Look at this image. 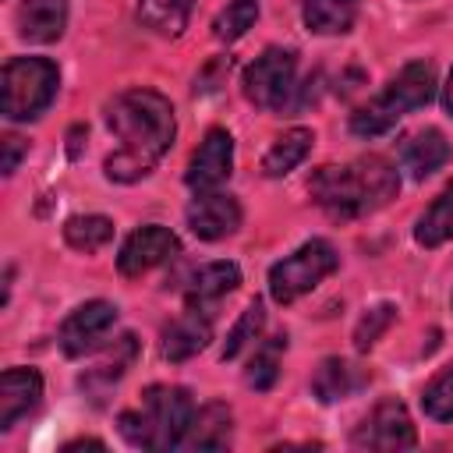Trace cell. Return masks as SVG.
Returning <instances> with one entry per match:
<instances>
[{
    "label": "cell",
    "mask_w": 453,
    "mask_h": 453,
    "mask_svg": "<svg viewBox=\"0 0 453 453\" xmlns=\"http://www.w3.org/2000/svg\"><path fill=\"white\" fill-rule=\"evenodd\" d=\"M106 127L117 134V152L106 156L103 170L117 184H134L156 170L170 152L177 120L166 96L156 88H127L106 106Z\"/></svg>",
    "instance_id": "1"
},
{
    "label": "cell",
    "mask_w": 453,
    "mask_h": 453,
    "mask_svg": "<svg viewBox=\"0 0 453 453\" xmlns=\"http://www.w3.org/2000/svg\"><path fill=\"white\" fill-rule=\"evenodd\" d=\"M400 177L382 156H365L347 166H319L308 180V195L333 219H357L396 198Z\"/></svg>",
    "instance_id": "2"
},
{
    "label": "cell",
    "mask_w": 453,
    "mask_h": 453,
    "mask_svg": "<svg viewBox=\"0 0 453 453\" xmlns=\"http://www.w3.org/2000/svg\"><path fill=\"white\" fill-rule=\"evenodd\" d=\"M195 400L184 386H149L134 411L117 418L120 435L138 449H177L184 446L188 425L195 418Z\"/></svg>",
    "instance_id": "3"
},
{
    "label": "cell",
    "mask_w": 453,
    "mask_h": 453,
    "mask_svg": "<svg viewBox=\"0 0 453 453\" xmlns=\"http://www.w3.org/2000/svg\"><path fill=\"white\" fill-rule=\"evenodd\" d=\"M435 96V67L428 60H411L400 67V74L361 110L350 113V134L357 138H379L386 134L403 113L428 106Z\"/></svg>",
    "instance_id": "4"
},
{
    "label": "cell",
    "mask_w": 453,
    "mask_h": 453,
    "mask_svg": "<svg viewBox=\"0 0 453 453\" xmlns=\"http://www.w3.org/2000/svg\"><path fill=\"white\" fill-rule=\"evenodd\" d=\"M60 71L50 57H11L0 74V113L7 120H35L50 110Z\"/></svg>",
    "instance_id": "5"
},
{
    "label": "cell",
    "mask_w": 453,
    "mask_h": 453,
    "mask_svg": "<svg viewBox=\"0 0 453 453\" xmlns=\"http://www.w3.org/2000/svg\"><path fill=\"white\" fill-rule=\"evenodd\" d=\"M336 265H340L336 248L322 237H311L294 255L280 258L269 269V294H273L276 304H294L297 297L315 290L329 273H336Z\"/></svg>",
    "instance_id": "6"
},
{
    "label": "cell",
    "mask_w": 453,
    "mask_h": 453,
    "mask_svg": "<svg viewBox=\"0 0 453 453\" xmlns=\"http://www.w3.org/2000/svg\"><path fill=\"white\" fill-rule=\"evenodd\" d=\"M294 78H297V57L294 50H280V46H269L262 57H255L248 67H244V78H241V88H244V99L262 106V110H283L294 96Z\"/></svg>",
    "instance_id": "7"
},
{
    "label": "cell",
    "mask_w": 453,
    "mask_h": 453,
    "mask_svg": "<svg viewBox=\"0 0 453 453\" xmlns=\"http://www.w3.org/2000/svg\"><path fill=\"white\" fill-rule=\"evenodd\" d=\"M350 446L354 449H414L418 432H414L407 407L396 396H386L350 432Z\"/></svg>",
    "instance_id": "8"
},
{
    "label": "cell",
    "mask_w": 453,
    "mask_h": 453,
    "mask_svg": "<svg viewBox=\"0 0 453 453\" xmlns=\"http://www.w3.org/2000/svg\"><path fill=\"white\" fill-rule=\"evenodd\" d=\"M177 251H180V241H177V234L170 226L145 223V226L131 230L127 241L120 244L117 269H120V276H142V273L170 262Z\"/></svg>",
    "instance_id": "9"
},
{
    "label": "cell",
    "mask_w": 453,
    "mask_h": 453,
    "mask_svg": "<svg viewBox=\"0 0 453 453\" xmlns=\"http://www.w3.org/2000/svg\"><path fill=\"white\" fill-rule=\"evenodd\" d=\"M117 326V308L110 301H85L60 322V350L67 357H85Z\"/></svg>",
    "instance_id": "10"
},
{
    "label": "cell",
    "mask_w": 453,
    "mask_h": 453,
    "mask_svg": "<svg viewBox=\"0 0 453 453\" xmlns=\"http://www.w3.org/2000/svg\"><path fill=\"white\" fill-rule=\"evenodd\" d=\"M230 170H234V138L223 127H212L195 149L184 180L195 191H212L230 177Z\"/></svg>",
    "instance_id": "11"
},
{
    "label": "cell",
    "mask_w": 453,
    "mask_h": 453,
    "mask_svg": "<svg viewBox=\"0 0 453 453\" xmlns=\"http://www.w3.org/2000/svg\"><path fill=\"white\" fill-rule=\"evenodd\" d=\"M188 226L198 241H223L241 226V205L219 191H198L188 205Z\"/></svg>",
    "instance_id": "12"
},
{
    "label": "cell",
    "mask_w": 453,
    "mask_h": 453,
    "mask_svg": "<svg viewBox=\"0 0 453 453\" xmlns=\"http://www.w3.org/2000/svg\"><path fill=\"white\" fill-rule=\"evenodd\" d=\"M42 400V375L35 368H7L0 375V432H11Z\"/></svg>",
    "instance_id": "13"
},
{
    "label": "cell",
    "mask_w": 453,
    "mask_h": 453,
    "mask_svg": "<svg viewBox=\"0 0 453 453\" xmlns=\"http://www.w3.org/2000/svg\"><path fill=\"white\" fill-rule=\"evenodd\" d=\"M134 357H138V340H134V333H124L120 340H113V347H110L92 368L81 372L78 386H81L92 400H99V396H106V393L124 379V372L134 365Z\"/></svg>",
    "instance_id": "14"
},
{
    "label": "cell",
    "mask_w": 453,
    "mask_h": 453,
    "mask_svg": "<svg viewBox=\"0 0 453 453\" xmlns=\"http://www.w3.org/2000/svg\"><path fill=\"white\" fill-rule=\"evenodd\" d=\"M212 340V319L209 311H198V308H188L180 319H173L166 329H163V357L166 361H188L195 357L198 350H205Z\"/></svg>",
    "instance_id": "15"
},
{
    "label": "cell",
    "mask_w": 453,
    "mask_h": 453,
    "mask_svg": "<svg viewBox=\"0 0 453 453\" xmlns=\"http://www.w3.org/2000/svg\"><path fill=\"white\" fill-rule=\"evenodd\" d=\"M241 287V269L237 262H209L198 273H191L188 287H184V301L188 308L209 311L216 301H223L226 294H234Z\"/></svg>",
    "instance_id": "16"
},
{
    "label": "cell",
    "mask_w": 453,
    "mask_h": 453,
    "mask_svg": "<svg viewBox=\"0 0 453 453\" xmlns=\"http://www.w3.org/2000/svg\"><path fill=\"white\" fill-rule=\"evenodd\" d=\"M14 25L28 42H53L67 28V0H21Z\"/></svg>",
    "instance_id": "17"
},
{
    "label": "cell",
    "mask_w": 453,
    "mask_h": 453,
    "mask_svg": "<svg viewBox=\"0 0 453 453\" xmlns=\"http://www.w3.org/2000/svg\"><path fill=\"white\" fill-rule=\"evenodd\" d=\"M365 382H368V375L361 372V365H354L347 357H322L311 375V393L322 403H336V400H347L350 393H357Z\"/></svg>",
    "instance_id": "18"
},
{
    "label": "cell",
    "mask_w": 453,
    "mask_h": 453,
    "mask_svg": "<svg viewBox=\"0 0 453 453\" xmlns=\"http://www.w3.org/2000/svg\"><path fill=\"white\" fill-rule=\"evenodd\" d=\"M400 159H403V170H407L414 180H425V177H432L435 170L446 166V159H449V142H446V134H442L439 127L414 131V134L403 142Z\"/></svg>",
    "instance_id": "19"
},
{
    "label": "cell",
    "mask_w": 453,
    "mask_h": 453,
    "mask_svg": "<svg viewBox=\"0 0 453 453\" xmlns=\"http://www.w3.org/2000/svg\"><path fill=\"white\" fill-rule=\"evenodd\" d=\"M230 432H234L230 407L212 400V403L195 411V418L188 425V435H184V446L188 449H226L230 446Z\"/></svg>",
    "instance_id": "20"
},
{
    "label": "cell",
    "mask_w": 453,
    "mask_h": 453,
    "mask_svg": "<svg viewBox=\"0 0 453 453\" xmlns=\"http://www.w3.org/2000/svg\"><path fill=\"white\" fill-rule=\"evenodd\" d=\"M301 18L304 28L315 35H343L354 28L357 0H304Z\"/></svg>",
    "instance_id": "21"
},
{
    "label": "cell",
    "mask_w": 453,
    "mask_h": 453,
    "mask_svg": "<svg viewBox=\"0 0 453 453\" xmlns=\"http://www.w3.org/2000/svg\"><path fill=\"white\" fill-rule=\"evenodd\" d=\"M311 142H315V134L308 127H290L287 134H280L269 145V152L262 159V173L265 177H287L294 166L304 163V156L311 152Z\"/></svg>",
    "instance_id": "22"
},
{
    "label": "cell",
    "mask_w": 453,
    "mask_h": 453,
    "mask_svg": "<svg viewBox=\"0 0 453 453\" xmlns=\"http://www.w3.org/2000/svg\"><path fill=\"white\" fill-rule=\"evenodd\" d=\"M195 0H138V21L156 35H180L188 28Z\"/></svg>",
    "instance_id": "23"
},
{
    "label": "cell",
    "mask_w": 453,
    "mask_h": 453,
    "mask_svg": "<svg viewBox=\"0 0 453 453\" xmlns=\"http://www.w3.org/2000/svg\"><path fill=\"white\" fill-rule=\"evenodd\" d=\"M414 241L421 248H439L446 241H453V184L418 216L414 223Z\"/></svg>",
    "instance_id": "24"
},
{
    "label": "cell",
    "mask_w": 453,
    "mask_h": 453,
    "mask_svg": "<svg viewBox=\"0 0 453 453\" xmlns=\"http://www.w3.org/2000/svg\"><path fill=\"white\" fill-rule=\"evenodd\" d=\"M110 237H113V223L106 219V216H96V212H88V216H71L67 223H64V241L74 248V251H99L103 244H110Z\"/></svg>",
    "instance_id": "25"
},
{
    "label": "cell",
    "mask_w": 453,
    "mask_h": 453,
    "mask_svg": "<svg viewBox=\"0 0 453 453\" xmlns=\"http://www.w3.org/2000/svg\"><path fill=\"white\" fill-rule=\"evenodd\" d=\"M255 21H258V0H230L212 21V35L219 42H237Z\"/></svg>",
    "instance_id": "26"
},
{
    "label": "cell",
    "mask_w": 453,
    "mask_h": 453,
    "mask_svg": "<svg viewBox=\"0 0 453 453\" xmlns=\"http://www.w3.org/2000/svg\"><path fill=\"white\" fill-rule=\"evenodd\" d=\"M283 347H287V336H273L269 343H262L255 350V357L248 361V372H244V382L251 389H262L265 393L276 382V375H280V350Z\"/></svg>",
    "instance_id": "27"
},
{
    "label": "cell",
    "mask_w": 453,
    "mask_h": 453,
    "mask_svg": "<svg viewBox=\"0 0 453 453\" xmlns=\"http://www.w3.org/2000/svg\"><path fill=\"white\" fill-rule=\"evenodd\" d=\"M262 326H265V308H262V301H251V304L241 311V319L234 322V329H230V336H226V343H223V350H219V357H223V361L237 357L251 340H258Z\"/></svg>",
    "instance_id": "28"
},
{
    "label": "cell",
    "mask_w": 453,
    "mask_h": 453,
    "mask_svg": "<svg viewBox=\"0 0 453 453\" xmlns=\"http://www.w3.org/2000/svg\"><path fill=\"white\" fill-rule=\"evenodd\" d=\"M421 407L432 421H453V365L442 368L421 393Z\"/></svg>",
    "instance_id": "29"
},
{
    "label": "cell",
    "mask_w": 453,
    "mask_h": 453,
    "mask_svg": "<svg viewBox=\"0 0 453 453\" xmlns=\"http://www.w3.org/2000/svg\"><path fill=\"white\" fill-rule=\"evenodd\" d=\"M393 319H396V304H389V301H382V304L368 308V311L357 319V326H354V347H357V350L375 347V343H379V336L393 326Z\"/></svg>",
    "instance_id": "30"
},
{
    "label": "cell",
    "mask_w": 453,
    "mask_h": 453,
    "mask_svg": "<svg viewBox=\"0 0 453 453\" xmlns=\"http://www.w3.org/2000/svg\"><path fill=\"white\" fill-rule=\"evenodd\" d=\"M0 149H4V163H0V170H4V177H11V173L18 170V163H21V156L28 152V142H21L18 134H7V138L0 142Z\"/></svg>",
    "instance_id": "31"
},
{
    "label": "cell",
    "mask_w": 453,
    "mask_h": 453,
    "mask_svg": "<svg viewBox=\"0 0 453 453\" xmlns=\"http://www.w3.org/2000/svg\"><path fill=\"white\" fill-rule=\"evenodd\" d=\"M81 138H85V124H74V127L67 131V156H71V159L81 152Z\"/></svg>",
    "instance_id": "32"
},
{
    "label": "cell",
    "mask_w": 453,
    "mask_h": 453,
    "mask_svg": "<svg viewBox=\"0 0 453 453\" xmlns=\"http://www.w3.org/2000/svg\"><path fill=\"white\" fill-rule=\"evenodd\" d=\"M74 449H103V442L99 439H74L64 446V453H74Z\"/></svg>",
    "instance_id": "33"
},
{
    "label": "cell",
    "mask_w": 453,
    "mask_h": 453,
    "mask_svg": "<svg viewBox=\"0 0 453 453\" xmlns=\"http://www.w3.org/2000/svg\"><path fill=\"white\" fill-rule=\"evenodd\" d=\"M442 106H446V113L453 117V71H449V78H446V85H442Z\"/></svg>",
    "instance_id": "34"
}]
</instances>
